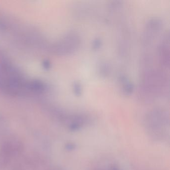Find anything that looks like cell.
Here are the masks:
<instances>
[{
  "label": "cell",
  "instance_id": "obj_11",
  "mask_svg": "<svg viewBox=\"0 0 170 170\" xmlns=\"http://www.w3.org/2000/svg\"></svg>",
  "mask_w": 170,
  "mask_h": 170
},
{
  "label": "cell",
  "instance_id": "obj_6",
  "mask_svg": "<svg viewBox=\"0 0 170 170\" xmlns=\"http://www.w3.org/2000/svg\"><path fill=\"white\" fill-rule=\"evenodd\" d=\"M99 74L102 78H106L111 72V67L107 61H102L98 67Z\"/></svg>",
  "mask_w": 170,
  "mask_h": 170
},
{
  "label": "cell",
  "instance_id": "obj_8",
  "mask_svg": "<svg viewBox=\"0 0 170 170\" xmlns=\"http://www.w3.org/2000/svg\"><path fill=\"white\" fill-rule=\"evenodd\" d=\"M102 44V41L100 38H94L92 43V49L94 50H98L101 47Z\"/></svg>",
  "mask_w": 170,
  "mask_h": 170
},
{
  "label": "cell",
  "instance_id": "obj_5",
  "mask_svg": "<svg viewBox=\"0 0 170 170\" xmlns=\"http://www.w3.org/2000/svg\"><path fill=\"white\" fill-rule=\"evenodd\" d=\"M119 81L121 85L122 91L125 95H130L134 90V85L125 75H121L119 77Z\"/></svg>",
  "mask_w": 170,
  "mask_h": 170
},
{
  "label": "cell",
  "instance_id": "obj_10",
  "mask_svg": "<svg viewBox=\"0 0 170 170\" xmlns=\"http://www.w3.org/2000/svg\"><path fill=\"white\" fill-rule=\"evenodd\" d=\"M111 170H119L118 169L116 168V167H113L111 169Z\"/></svg>",
  "mask_w": 170,
  "mask_h": 170
},
{
  "label": "cell",
  "instance_id": "obj_1",
  "mask_svg": "<svg viewBox=\"0 0 170 170\" xmlns=\"http://www.w3.org/2000/svg\"><path fill=\"white\" fill-rule=\"evenodd\" d=\"M170 94L169 77L163 69L151 67L141 71L137 96L144 103H151L158 97L166 98Z\"/></svg>",
  "mask_w": 170,
  "mask_h": 170
},
{
  "label": "cell",
  "instance_id": "obj_4",
  "mask_svg": "<svg viewBox=\"0 0 170 170\" xmlns=\"http://www.w3.org/2000/svg\"><path fill=\"white\" fill-rule=\"evenodd\" d=\"M157 56L162 69L165 70L170 68V34L166 32L162 37L157 47Z\"/></svg>",
  "mask_w": 170,
  "mask_h": 170
},
{
  "label": "cell",
  "instance_id": "obj_9",
  "mask_svg": "<svg viewBox=\"0 0 170 170\" xmlns=\"http://www.w3.org/2000/svg\"><path fill=\"white\" fill-rule=\"evenodd\" d=\"M121 1H113L109 4L110 10L112 12L117 11L121 7Z\"/></svg>",
  "mask_w": 170,
  "mask_h": 170
},
{
  "label": "cell",
  "instance_id": "obj_3",
  "mask_svg": "<svg viewBox=\"0 0 170 170\" xmlns=\"http://www.w3.org/2000/svg\"><path fill=\"white\" fill-rule=\"evenodd\" d=\"M163 21L161 18L155 17L148 21L145 26L142 35V44L148 47L153 43L162 30Z\"/></svg>",
  "mask_w": 170,
  "mask_h": 170
},
{
  "label": "cell",
  "instance_id": "obj_7",
  "mask_svg": "<svg viewBox=\"0 0 170 170\" xmlns=\"http://www.w3.org/2000/svg\"><path fill=\"white\" fill-rule=\"evenodd\" d=\"M73 91L76 96H80L82 93V86L81 84L78 81L74 82L72 85Z\"/></svg>",
  "mask_w": 170,
  "mask_h": 170
},
{
  "label": "cell",
  "instance_id": "obj_2",
  "mask_svg": "<svg viewBox=\"0 0 170 170\" xmlns=\"http://www.w3.org/2000/svg\"><path fill=\"white\" fill-rule=\"evenodd\" d=\"M146 129L151 138L159 140L165 138L169 124V116L165 109L155 108L151 110L145 118Z\"/></svg>",
  "mask_w": 170,
  "mask_h": 170
}]
</instances>
